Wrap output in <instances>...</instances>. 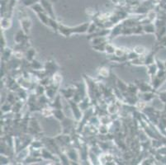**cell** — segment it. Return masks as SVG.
I'll return each instance as SVG.
<instances>
[{
	"mask_svg": "<svg viewBox=\"0 0 166 165\" xmlns=\"http://www.w3.org/2000/svg\"><path fill=\"white\" fill-rule=\"evenodd\" d=\"M25 5H31V4H36L35 2L37 0H22Z\"/></svg>",
	"mask_w": 166,
	"mask_h": 165,
	"instance_id": "6da1fadb",
	"label": "cell"
}]
</instances>
